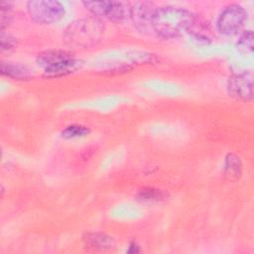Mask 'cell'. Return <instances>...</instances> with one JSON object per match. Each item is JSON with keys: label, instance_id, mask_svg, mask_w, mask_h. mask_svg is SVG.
I'll return each mask as SVG.
<instances>
[{"label": "cell", "instance_id": "2", "mask_svg": "<svg viewBox=\"0 0 254 254\" xmlns=\"http://www.w3.org/2000/svg\"><path fill=\"white\" fill-rule=\"evenodd\" d=\"M104 23L94 16L80 18L71 23L63 33L64 43L71 49H86L99 42L104 33Z\"/></svg>", "mask_w": 254, "mask_h": 254}, {"label": "cell", "instance_id": "9", "mask_svg": "<svg viewBox=\"0 0 254 254\" xmlns=\"http://www.w3.org/2000/svg\"><path fill=\"white\" fill-rule=\"evenodd\" d=\"M82 65H83V62L81 60L73 58L44 69V76L49 78L65 76L77 71L78 69L81 68Z\"/></svg>", "mask_w": 254, "mask_h": 254}, {"label": "cell", "instance_id": "7", "mask_svg": "<svg viewBox=\"0 0 254 254\" xmlns=\"http://www.w3.org/2000/svg\"><path fill=\"white\" fill-rule=\"evenodd\" d=\"M157 8L150 1H137L130 5L129 18L139 32L144 34L152 32V21Z\"/></svg>", "mask_w": 254, "mask_h": 254}, {"label": "cell", "instance_id": "8", "mask_svg": "<svg viewBox=\"0 0 254 254\" xmlns=\"http://www.w3.org/2000/svg\"><path fill=\"white\" fill-rule=\"evenodd\" d=\"M75 58L70 51L66 50H48L37 56L36 62L43 69L54 66L62 62Z\"/></svg>", "mask_w": 254, "mask_h": 254}, {"label": "cell", "instance_id": "6", "mask_svg": "<svg viewBox=\"0 0 254 254\" xmlns=\"http://www.w3.org/2000/svg\"><path fill=\"white\" fill-rule=\"evenodd\" d=\"M253 73L250 70L232 74L227 80V92L236 100L250 102L254 97Z\"/></svg>", "mask_w": 254, "mask_h": 254}, {"label": "cell", "instance_id": "1", "mask_svg": "<svg viewBox=\"0 0 254 254\" xmlns=\"http://www.w3.org/2000/svg\"><path fill=\"white\" fill-rule=\"evenodd\" d=\"M195 16L175 6L158 7L152 21V32L162 39H175L188 33Z\"/></svg>", "mask_w": 254, "mask_h": 254}, {"label": "cell", "instance_id": "19", "mask_svg": "<svg viewBox=\"0 0 254 254\" xmlns=\"http://www.w3.org/2000/svg\"><path fill=\"white\" fill-rule=\"evenodd\" d=\"M140 251H141V250H140V247H139L136 243H131L130 246H129V248H128V250H127L128 253H138V252H140Z\"/></svg>", "mask_w": 254, "mask_h": 254}, {"label": "cell", "instance_id": "11", "mask_svg": "<svg viewBox=\"0 0 254 254\" xmlns=\"http://www.w3.org/2000/svg\"><path fill=\"white\" fill-rule=\"evenodd\" d=\"M2 75L16 80H28L32 77V70L25 64L13 62H1Z\"/></svg>", "mask_w": 254, "mask_h": 254}, {"label": "cell", "instance_id": "18", "mask_svg": "<svg viewBox=\"0 0 254 254\" xmlns=\"http://www.w3.org/2000/svg\"><path fill=\"white\" fill-rule=\"evenodd\" d=\"M17 45V39L11 34L5 33V31H1L0 34V49L1 52L12 51Z\"/></svg>", "mask_w": 254, "mask_h": 254}, {"label": "cell", "instance_id": "15", "mask_svg": "<svg viewBox=\"0 0 254 254\" xmlns=\"http://www.w3.org/2000/svg\"><path fill=\"white\" fill-rule=\"evenodd\" d=\"M90 133V129L87 126L79 125V124H72L66 126L62 132L61 136L64 139H74L79 137H85Z\"/></svg>", "mask_w": 254, "mask_h": 254}, {"label": "cell", "instance_id": "3", "mask_svg": "<svg viewBox=\"0 0 254 254\" xmlns=\"http://www.w3.org/2000/svg\"><path fill=\"white\" fill-rule=\"evenodd\" d=\"M30 18L39 24H54L62 20L65 14L64 6L55 0H31L27 2Z\"/></svg>", "mask_w": 254, "mask_h": 254}, {"label": "cell", "instance_id": "10", "mask_svg": "<svg viewBox=\"0 0 254 254\" xmlns=\"http://www.w3.org/2000/svg\"><path fill=\"white\" fill-rule=\"evenodd\" d=\"M83 241L85 245L94 250H111L116 246L114 238L104 232H88L83 236Z\"/></svg>", "mask_w": 254, "mask_h": 254}, {"label": "cell", "instance_id": "5", "mask_svg": "<svg viewBox=\"0 0 254 254\" xmlns=\"http://www.w3.org/2000/svg\"><path fill=\"white\" fill-rule=\"evenodd\" d=\"M82 5L96 18L120 23L129 18L130 5L120 1H82Z\"/></svg>", "mask_w": 254, "mask_h": 254}, {"label": "cell", "instance_id": "4", "mask_svg": "<svg viewBox=\"0 0 254 254\" xmlns=\"http://www.w3.org/2000/svg\"><path fill=\"white\" fill-rule=\"evenodd\" d=\"M248 19L246 10L239 4H229L220 12L216 20L217 31L225 36L236 35L242 31Z\"/></svg>", "mask_w": 254, "mask_h": 254}, {"label": "cell", "instance_id": "12", "mask_svg": "<svg viewBox=\"0 0 254 254\" xmlns=\"http://www.w3.org/2000/svg\"><path fill=\"white\" fill-rule=\"evenodd\" d=\"M188 33L191 36L193 41H195L196 43L208 44L211 42L208 26L204 22L197 21L196 17L194 18V21Z\"/></svg>", "mask_w": 254, "mask_h": 254}, {"label": "cell", "instance_id": "13", "mask_svg": "<svg viewBox=\"0 0 254 254\" xmlns=\"http://www.w3.org/2000/svg\"><path fill=\"white\" fill-rule=\"evenodd\" d=\"M224 171L228 177L235 180L238 179L242 174V163L240 158L235 154L228 153L224 160Z\"/></svg>", "mask_w": 254, "mask_h": 254}, {"label": "cell", "instance_id": "16", "mask_svg": "<svg viewBox=\"0 0 254 254\" xmlns=\"http://www.w3.org/2000/svg\"><path fill=\"white\" fill-rule=\"evenodd\" d=\"M137 197L141 201H159L166 197V193L158 189L144 188L137 193Z\"/></svg>", "mask_w": 254, "mask_h": 254}, {"label": "cell", "instance_id": "17", "mask_svg": "<svg viewBox=\"0 0 254 254\" xmlns=\"http://www.w3.org/2000/svg\"><path fill=\"white\" fill-rule=\"evenodd\" d=\"M14 3L12 1H1V14H0V31H5V29L10 25L13 14L12 8Z\"/></svg>", "mask_w": 254, "mask_h": 254}, {"label": "cell", "instance_id": "14", "mask_svg": "<svg viewBox=\"0 0 254 254\" xmlns=\"http://www.w3.org/2000/svg\"><path fill=\"white\" fill-rule=\"evenodd\" d=\"M236 50L242 55H251L254 50V35L252 30H245L241 33L237 43Z\"/></svg>", "mask_w": 254, "mask_h": 254}]
</instances>
